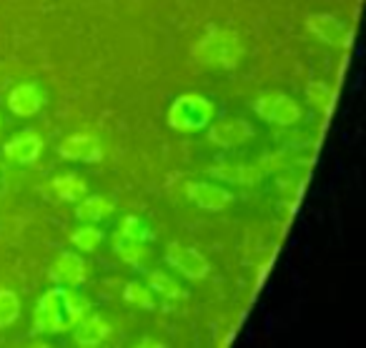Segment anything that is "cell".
I'll return each instance as SVG.
<instances>
[{
  "label": "cell",
  "mask_w": 366,
  "mask_h": 348,
  "mask_svg": "<svg viewBox=\"0 0 366 348\" xmlns=\"http://www.w3.org/2000/svg\"><path fill=\"white\" fill-rule=\"evenodd\" d=\"M91 311V303L68 286L46 291L33 311V331L36 333H66L73 331L78 321Z\"/></svg>",
  "instance_id": "1"
},
{
  "label": "cell",
  "mask_w": 366,
  "mask_h": 348,
  "mask_svg": "<svg viewBox=\"0 0 366 348\" xmlns=\"http://www.w3.org/2000/svg\"><path fill=\"white\" fill-rule=\"evenodd\" d=\"M194 61L209 68H224L234 71L246 56V46L241 36L229 28H214L194 46Z\"/></svg>",
  "instance_id": "2"
},
{
  "label": "cell",
  "mask_w": 366,
  "mask_h": 348,
  "mask_svg": "<svg viewBox=\"0 0 366 348\" xmlns=\"http://www.w3.org/2000/svg\"><path fill=\"white\" fill-rule=\"evenodd\" d=\"M216 116L214 101L199 96V93H186L178 96L168 108V126L173 131L191 133V131H204Z\"/></svg>",
  "instance_id": "3"
},
{
  "label": "cell",
  "mask_w": 366,
  "mask_h": 348,
  "mask_svg": "<svg viewBox=\"0 0 366 348\" xmlns=\"http://www.w3.org/2000/svg\"><path fill=\"white\" fill-rule=\"evenodd\" d=\"M254 111H256V116L274 123V126H294V123H299L301 116H304L299 103L291 96L279 93V91L264 93L261 98H256Z\"/></svg>",
  "instance_id": "4"
},
{
  "label": "cell",
  "mask_w": 366,
  "mask_h": 348,
  "mask_svg": "<svg viewBox=\"0 0 366 348\" xmlns=\"http://www.w3.org/2000/svg\"><path fill=\"white\" fill-rule=\"evenodd\" d=\"M306 28L316 41L331 48H346L351 43V26L331 13H311L306 18Z\"/></svg>",
  "instance_id": "5"
},
{
  "label": "cell",
  "mask_w": 366,
  "mask_h": 348,
  "mask_svg": "<svg viewBox=\"0 0 366 348\" xmlns=\"http://www.w3.org/2000/svg\"><path fill=\"white\" fill-rule=\"evenodd\" d=\"M58 156L76 163H98L103 158V143L96 133H73L58 143Z\"/></svg>",
  "instance_id": "6"
},
{
  "label": "cell",
  "mask_w": 366,
  "mask_h": 348,
  "mask_svg": "<svg viewBox=\"0 0 366 348\" xmlns=\"http://www.w3.org/2000/svg\"><path fill=\"white\" fill-rule=\"evenodd\" d=\"M166 261L176 268L181 276L191 278V281H201L211 273V263L201 256V251L191 246H183V243H171L166 251Z\"/></svg>",
  "instance_id": "7"
},
{
  "label": "cell",
  "mask_w": 366,
  "mask_h": 348,
  "mask_svg": "<svg viewBox=\"0 0 366 348\" xmlns=\"http://www.w3.org/2000/svg\"><path fill=\"white\" fill-rule=\"evenodd\" d=\"M254 138V126L244 118H224L209 123V141L219 148H239Z\"/></svg>",
  "instance_id": "8"
},
{
  "label": "cell",
  "mask_w": 366,
  "mask_h": 348,
  "mask_svg": "<svg viewBox=\"0 0 366 348\" xmlns=\"http://www.w3.org/2000/svg\"><path fill=\"white\" fill-rule=\"evenodd\" d=\"M46 106V91L38 83H21L8 93V108L18 118H33Z\"/></svg>",
  "instance_id": "9"
},
{
  "label": "cell",
  "mask_w": 366,
  "mask_h": 348,
  "mask_svg": "<svg viewBox=\"0 0 366 348\" xmlns=\"http://www.w3.org/2000/svg\"><path fill=\"white\" fill-rule=\"evenodd\" d=\"M41 151H43V138L38 136L36 131H21L16 138L3 146V158L11 163H18V166H31L41 158Z\"/></svg>",
  "instance_id": "10"
},
{
  "label": "cell",
  "mask_w": 366,
  "mask_h": 348,
  "mask_svg": "<svg viewBox=\"0 0 366 348\" xmlns=\"http://www.w3.org/2000/svg\"><path fill=\"white\" fill-rule=\"evenodd\" d=\"M51 278L58 281L61 286L68 288H78L88 281V263L83 261L78 253H68L63 251L61 256L53 261L51 266Z\"/></svg>",
  "instance_id": "11"
},
{
  "label": "cell",
  "mask_w": 366,
  "mask_h": 348,
  "mask_svg": "<svg viewBox=\"0 0 366 348\" xmlns=\"http://www.w3.org/2000/svg\"><path fill=\"white\" fill-rule=\"evenodd\" d=\"M186 196L204 211H224L229 203H234V193H229L226 188L214 186V183H189Z\"/></svg>",
  "instance_id": "12"
},
{
  "label": "cell",
  "mask_w": 366,
  "mask_h": 348,
  "mask_svg": "<svg viewBox=\"0 0 366 348\" xmlns=\"http://www.w3.org/2000/svg\"><path fill=\"white\" fill-rule=\"evenodd\" d=\"M108 336H111V326H108L101 316H96V313H86V316L73 326V341H76L78 346H86V348L101 346Z\"/></svg>",
  "instance_id": "13"
},
{
  "label": "cell",
  "mask_w": 366,
  "mask_h": 348,
  "mask_svg": "<svg viewBox=\"0 0 366 348\" xmlns=\"http://www.w3.org/2000/svg\"><path fill=\"white\" fill-rule=\"evenodd\" d=\"M113 251L118 253V258H121L123 263H128V266H133V268H143L151 261V251L146 248V243L123 236V233L113 236Z\"/></svg>",
  "instance_id": "14"
},
{
  "label": "cell",
  "mask_w": 366,
  "mask_h": 348,
  "mask_svg": "<svg viewBox=\"0 0 366 348\" xmlns=\"http://www.w3.org/2000/svg\"><path fill=\"white\" fill-rule=\"evenodd\" d=\"M113 208H116V203L106 196H83L81 201H78L76 216H78V221H83V223H96L111 216Z\"/></svg>",
  "instance_id": "15"
},
{
  "label": "cell",
  "mask_w": 366,
  "mask_h": 348,
  "mask_svg": "<svg viewBox=\"0 0 366 348\" xmlns=\"http://www.w3.org/2000/svg\"><path fill=\"white\" fill-rule=\"evenodd\" d=\"M211 176L221 178V181L239 183V186H251L261 178V171L254 166H236V163H226V166H214Z\"/></svg>",
  "instance_id": "16"
},
{
  "label": "cell",
  "mask_w": 366,
  "mask_h": 348,
  "mask_svg": "<svg viewBox=\"0 0 366 348\" xmlns=\"http://www.w3.org/2000/svg\"><path fill=\"white\" fill-rule=\"evenodd\" d=\"M53 191L58 193V198L61 201H81L83 196L88 193V183L83 181L81 176H76V173H66V176H58L53 178Z\"/></svg>",
  "instance_id": "17"
},
{
  "label": "cell",
  "mask_w": 366,
  "mask_h": 348,
  "mask_svg": "<svg viewBox=\"0 0 366 348\" xmlns=\"http://www.w3.org/2000/svg\"><path fill=\"white\" fill-rule=\"evenodd\" d=\"M148 288H151L153 293H161L163 298H173V301H181V298L189 296L186 288H183L176 278H171L163 271H151V276H148Z\"/></svg>",
  "instance_id": "18"
},
{
  "label": "cell",
  "mask_w": 366,
  "mask_h": 348,
  "mask_svg": "<svg viewBox=\"0 0 366 348\" xmlns=\"http://www.w3.org/2000/svg\"><path fill=\"white\" fill-rule=\"evenodd\" d=\"M306 101L316 108L319 113H329L331 106H334V88L329 83H321V81H314L306 86Z\"/></svg>",
  "instance_id": "19"
},
{
  "label": "cell",
  "mask_w": 366,
  "mask_h": 348,
  "mask_svg": "<svg viewBox=\"0 0 366 348\" xmlns=\"http://www.w3.org/2000/svg\"><path fill=\"white\" fill-rule=\"evenodd\" d=\"M21 316V298L11 288H0V328H8Z\"/></svg>",
  "instance_id": "20"
},
{
  "label": "cell",
  "mask_w": 366,
  "mask_h": 348,
  "mask_svg": "<svg viewBox=\"0 0 366 348\" xmlns=\"http://www.w3.org/2000/svg\"><path fill=\"white\" fill-rule=\"evenodd\" d=\"M71 243L78 248V251H83V253H93V251H98L101 248V243H103V231H98L96 226H81V228H76V231L71 233Z\"/></svg>",
  "instance_id": "21"
},
{
  "label": "cell",
  "mask_w": 366,
  "mask_h": 348,
  "mask_svg": "<svg viewBox=\"0 0 366 348\" xmlns=\"http://www.w3.org/2000/svg\"><path fill=\"white\" fill-rule=\"evenodd\" d=\"M123 301L133 303V306H138V308H146V311H153V308H156L151 288L143 286V283H138V281L126 283V288H123Z\"/></svg>",
  "instance_id": "22"
},
{
  "label": "cell",
  "mask_w": 366,
  "mask_h": 348,
  "mask_svg": "<svg viewBox=\"0 0 366 348\" xmlns=\"http://www.w3.org/2000/svg\"><path fill=\"white\" fill-rule=\"evenodd\" d=\"M121 233L128 238H136V241H153L156 238V233L151 231V226H146V223L141 221L138 216H126L121 223Z\"/></svg>",
  "instance_id": "23"
}]
</instances>
